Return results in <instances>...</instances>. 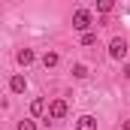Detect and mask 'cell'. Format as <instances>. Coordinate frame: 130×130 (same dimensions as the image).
Here are the masks:
<instances>
[{"instance_id": "obj_12", "label": "cell", "mask_w": 130, "mask_h": 130, "mask_svg": "<svg viewBox=\"0 0 130 130\" xmlns=\"http://www.w3.org/2000/svg\"><path fill=\"white\" fill-rule=\"evenodd\" d=\"M18 130H36V124H33V121H21V124H18Z\"/></svg>"}, {"instance_id": "obj_1", "label": "cell", "mask_w": 130, "mask_h": 130, "mask_svg": "<svg viewBox=\"0 0 130 130\" xmlns=\"http://www.w3.org/2000/svg\"><path fill=\"white\" fill-rule=\"evenodd\" d=\"M73 27L82 33H88V27H91V12L88 9H76L73 12Z\"/></svg>"}, {"instance_id": "obj_11", "label": "cell", "mask_w": 130, "mask_h": 130, "mask_svg": "<svg viewBox=\"0 0 130 130\" xmlns=\"http://www.w3.org/2000/svg\"><path fill=\"white\" fill-rule=\"evenodd\" d=\"M97 9H100V12H112V0H100Z\"/></svg>"}, {"instance_id": "obj_13", "label": "cell", "mask_w": 130, "mask_h": 130, "mask_svg": "<svg viewBox=\"0 0 130 130\" xmlns=\"http://www.w3.org/2000/svg\"><path fill=\"white\" fill-rule=\"evenodd\" d=\"M124 76H127V79H130V64H127V67H124Z\"/></svg>"}, {"instance_id": "obj_4", "label": "cell", "mask_w": 130, "mask_h": 130, "mask_svg": "<svg viewBox=\"0 0 130 130\" xmlns=\"http://www.w3.org/2000/svg\"><path fill=\"white\" fill-rule=\"evenodd\" d=\"M48 115H52V118H64L67 115V103L64 100H55V103L48 106Z\"/></svg>"}, {"instance_id": "obj_5", "label": "cell", "mask_w": 130, "mask_h": 130, "mask_svg": "<svg viewBox=\"0 0 130 130\" xmlns=\"http://www.w3.org/2000/svg\"><path fill=\"white\" fill-rule=\"evenodd\" d=\"M33 58H36V55H33L30 48H21V52H18V64H21V67H27V64H33Z\"/></svg>"}, {"instance_id": "obj_6", "label": "cell", "mask_w": 130, "mask_h": 130, "mask_svg": "<svg viewBox=\"0 0 130 130\" xmlns=\"http://www.w3.org/2000/svg\"><path fill=\"white\" fill-rule=\"evenodd\" d=\"M9 88H12L15 94H21V91H24V76H12V79H9Z\"/></svg>"}, {"instance_id": "obj_9", "label": "cell", "mask_w": 130, "mask_h": 130, "mask_svg": "<svg viewBox=\"0 0 130 130\" xmlns=\"http://www.w3.org/2000/svg\"><path fill=\"white\" fill-rule=\"evenodd\" d=\"M73 76H76V79H85V76H88V67H85V64H76V67H73Z\"/></svg>"}, {"instance_id": "obj_8", "label": "cell", "mask_w": 130, "mask_h": 130, "mask_svg": "<svg viewBox=\"0 0 130 130\" xmlns=\"http://www.w3.org/2000/svg\"><path fill=\"white\" fill-rule=\"evenodd\" d=\"M58 61H61L58 52H45V55H42V64H45V67H58Z\"/></svg>"}, {"instance_id": "obj_7", "label": "cell", "mask_w": 130, "mask_h": 130, "mask_svg": "<svg viewBox=\"0 0 130 130\" xmlns=\"http://www.w3.org/2000/svg\"><path fill=\"white\" fill-rule=\"evenodd\" d=\"M42 112H45V100L36 97V100L30 103V115H42Z\"/></svg>"}, {"instance_id": "obj_2", "label": "cell", "mask_w": 130, "mask_h": 130, "mask_svg": "<svg viewBox=\"0 0 130 130\" xmlns=\"http://www.w3.org/2000/svg\"><path fill=\"white\" fill-rule=\"evenodd\" d=\"M109 55H112V58H115V61H121V58H124V55H127V42H124V39H121V36H115V39H112V42H109Z\"/></svg>"}, {"instance_id": "obj_14", "label": "cell", "mask_w": 130, "mask_h": 130, "mask_svg": "<svg viewBox=\"0 0 130 130\" xmlns=\"http://www.w3.org/2000/svg\"><path fill=\"white\" fill-rule=\"evenodd\" d=\"M124 130H130V121H124Z\"/></svg>"}, {"instance_id": "obj_10", "label": "cell", "mask_w": 130, "mask_h": 130, "mask_svg": "<svg viewBox=\"0 0 130 130\" xmlns=\"http://www.w3.org/2000/svg\"><path fill=\"white\" fill-rule=\"evenodd\" d=\"M94 42H97V33H85L82 36V45H94Z\"/></svg>"}, {"instance_id": "obj_3", "label": "cell", "mask_w": 130, "mask_h": 130, "mask_svg": "<svg viewBox=\"0 0 130 130\" xmlns=\"http://www.w3.org/2000/svg\"><path fill=\"white\" fill-rule=\"evenodd\" d=\"M76 130H97V118L94 115H82L76 121Z\"/></svg>"}]
</instances>
